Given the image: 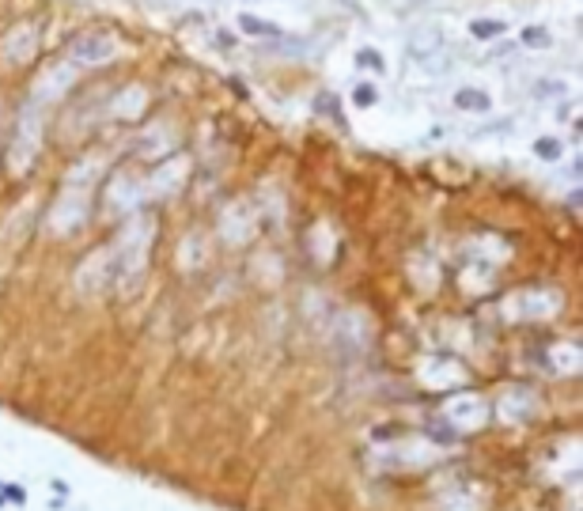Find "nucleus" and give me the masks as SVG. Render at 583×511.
I'll list each match as a JSON object with an SVG mask.
<instances>
[{"instance_id":"1","label":"nucleus","mask_w":583,"mask_h":511,"mask_svg":"<svg viewBox=\"0 0 583 511\" xmlns=\"http://www.w3.org/2000/svg\"><path fill=\"white\" fill-rule=\"evenodd\" d=\"M239 27L247 31V34H254V38H281V23H273V19H258V15H250V12H242L239 15Z\"/></svg>"},{"instance_id":"2","label":"nucleus","mask_w":583,"mask_h":511,"mask_svg":"<svg viewBox=\"0 0 583 511\" xmlns=\"http://www.w3.org/2000/svg\"><path fill=\"white\" fill-rule=\"evenodd\" d=\"M504 31H508L504 19H469V34H474L477 42H492V38H500Z\"/></svg>"},{"instance_id":"3","label":"nucleus","mask_w":583,"mask_h":511,"mask_svg":"<svg viewBox=\"0 0 583 511\" xmlns=\"http://www.w3.org/2000/svg\"><path fill=\"white\" fill-rule=\"evenodd\" d=\"M356 65L360 68H371V72H387V61H382L379 49H371V46H364V49H356Z\"/></svg>"},{"instance_id":"4","label":"nucleus","mask_w":583,"mask_h":511,"mask_svg":"<svg viewBox=\"0 0 583 511\" xmlns=\"http://www.w3.org/2000/svg\"><path fill=\"white\" fill-rule=\"evenodd\" d=\"M523 46L530 49H550L553 46V34L545 27H523Z\"/></svg>"},{"instance_id":"5","label":"nucleus","mask_w":583,"mask_h":511,"mask_svg":"<svg viewBox=\"0 0 583 511\" xmlns=\"http://www.w3.org/2000/svg\"><path fill=\"white\" fill-rule=\"evenodd\" d=\"M455 102H458V107H462V110H489V95H474V91H458L455 95Z\"/></svg>"},{"instance_id":"6","label":"nucleus","mask_w":583,"mask_h":511,"mask_svg":"<svg viewBox=\"0 0 583 511\" xmlns=\"http://www.w3.org/2000/svg\"><path fill=\"white\" fill-rule=\"evenodd\" d=\"M356 102H360V107H371V102H375V84H360V88H356Z\"/></svg>"},{"instance_id":"7","label":"nucleus","mask_w":583,"mask_h":511,"mask_svg":"<svg viewBox=\"0 0 583 511\" xmlns=\"http://www.w3.org/2000/svg\"><path fill=\"white\" fill-rule=\"evenodd\" d=\"M538 152H542L545 159H553V155H557V144H553V141H538Z\"/></svg>"}]
</instances>
